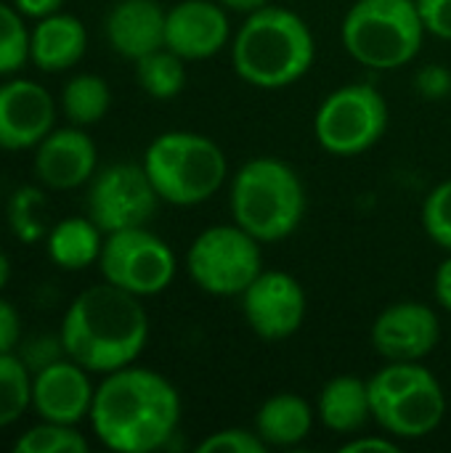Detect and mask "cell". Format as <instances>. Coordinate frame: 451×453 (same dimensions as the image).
Instances as JSON below:
<instances>
[{
  "instance_id": "cell-1",
  "label": "cell",
  "mask_w": 451,
  "mask_h": 453,
  "mask_svg": "<svg viewBox=\"0 0 451 453\" xmlns=\"http://www.w3.org/2000/svg\"><path fill=\"white\" fill-rule=\"evenodd\" d=\"M88 419L106 449L152 453L173 441L181 422V395L159 372L130 364L104 374Z\"/></svg>"
},
{
  "instance_id": "cell-2",
  "label": "cell",
  "mask_w": 451,
  "mask_h": 453,
  "mask_svg": "<svg viewBox=\"0 0 451 453\" xmlns=\"http://www.w3.org/2000/svg\"><path fill=\"white\" fill-rule=\"evenodd\" d=\"M66 358L90 374H112L136 364L149 342L141 297L104 281L82 289L64 313L58 332Z\"/></svg>"
},
{
  "instance_id": "cell-3",
  "label": "cell",
  "mask_w": 451,
  "mask_h": 453,
  "mask_svg": "<svg viewBox=\"0 0 451 453\" xmlns=\"http://www.w3.org/2000/svg\"><path fill=\"white\" fill-rule=\"evenodd\" d=\"M316 58L314 32L290 8L263 5L245 16L231 40V64L253 88H290L308 74Z\"/></svg>"
},
{
  "instance_id": "cell-4",
  "label": "cell",
  "mask_w": 451,
  "mask_h": 453,
  "mask_svg": "<svg viewBox=\"0 0 451 453\" xmlns=\"http://www.w3.org/2000/svg\"><path fill=\"white\" fill-rule=\"evenodd\" d=\"M231 220L260 244H274L298 231L306 215V188L295 167L276 157H255L231 178Z\"/></svg>"
},
{
  "instance_id": "cell-5",
  "label": "cell",
  "mask_w": 451,
  "mask_h": 453,
  "mask_svg": "<svg viewBox=\"0 0 451 453\" xmlns=\"http://www.w3.org/2000/svg\"><path fill=\"white\" fill-rule=\"evenodd\" d=\"M144 170L162 202L173 207H197L215 196L229 178L223 149L191 130L157 135L144 154Z\"/></svg>"
},
{
  "instance_id": "cell-6",
  "label": "cell",
  "mask_w": 451,
  "mask_h": 453,
  "mask_svg": "<svg viewBox=\"0 0 451 453\" xmlns=\"http://www.w3.org/2000/svg\"><path fill=\"white\" fill-rule=\"evenodd\" d=\"M425 27L415 0H356L340 24L346 53L367 69H401L423 48Z\"/></svg>"
},
{
  "instance_id": "cell-7",
  "label": "cell",
  "mask_w": 451,
  "mask_h": 453,
  "mask_svg": "<svg viewBox=\"0 0 451 453\" xmlns=\"http://www.w3.org/2000/svg\"><path fill=\"white\" fill-rule=\"evenodd\" d=\"M191 281L213 297H242L263 273L260 242L237 223L205 228L186 252Z\"/></svg>"
},
{
  "instance_id": "cell-8",
  "label": "cell",
  "mask_w": 451,
  "mask_h": 453,
  "mask_svg": "<svg viewBox=\"0 0 451 453\" xmlns=\"http://www.w3.org/2000/svg\"><path fill=\"white\" fill-rule=\"evenodd\" d=\"M388 130V104L383 93L367 82L335 88L316 109V143L335 157H356L369 151Z\"/></svg>"
},
{
  "instance_id": "cell-9",
  "label": "cell",
  "mask_w": 451,
  "mask_h": 453,
  "mask_svg": "<svg viewBox=\"0 0 451 453\" xmlns=\"http://www.w3.org/2000/svg\"><path fill=\"white\" fill-rule=\"evenodd\" d=\"M98 268L104 281L136 297H154L173 284L178 260L167 242L138 226L106 234Z\"/></svg>"
},
{
  "instance_id": "cell-10",
  "label": "cell",
  "mask_w": 451,
  "mask_h": 453,
  "mask_svg": "<svg viewBox=\"0 0 451 453\" xmlns=\"http://www.w3.org/2000/svg\"><path fill=\"white\" fill-rule=\"evenodd\" d=\"M159 202L162 199L154 191L144 165L117 162L90 178L88 218L104 234H114L146 226Z\"/></svg>"
},
{
  "instance_id": "cell-11",
  "label": "cell",
  "mask_w": 451,
  "mask_h": 453,
  "mask_svg": "<svg viewBox=\"0 0 451 453\" xmlns=\"http://www.w3.org/2000/svg\"><path fill=\"white\" fill-rule=\"evenodd\" d=\"M308 300L300 281L287 271H263L242 292V313L253 334L266 342H282L300 332Z\"/></svg>"
},
{
  "instance_id": "cell-12",
  "label": "cell",
  "mask_w": 451,
  "mask_h": 453,
  "mask_svg": "<svg viewBox=\"0 0 451 453\" xmlns=\"http://www.w3.org/2000/svg\"><path fill=\"white\" fill-rule=\"evenodd\" d=\"M369 337L375 353L385 361H423L436 350L441 324L431 305L404 300L388 305L375 319Z\"/></svg>"
},
{
  "instance_id": "cell-13",
  "label": "cell",
  "mask_w": 451,
  "mask_h": 453,
  "mask_svg": "<svg viewBox=\"0 0 451 453\" xmlns=\"http://www.w3.org/2000/svg\"><path fill=\"white\" fill-rule=\"evenodd\" d=\"M229 40V11L218 0H181L165 16V48L183 61L213 58Z\"/></svg>"
},
{
  "instance_id": "cell-14",
  "label": "cell",
  "mask_w": 451,
  "mask_h": 453,
  "mask_svg": "<svg viewBox=\"0 0 451 453\" xmlns=\"http://www.w3.org/2000/svg\"><path fill=\"white\" fill-rule=\"evenodd\" d=\"M56 125L53 96L24 77L0 85V149H35Z\"/></svg>"
},
{
  "instance_id": "cell-15",
  "label": "cell",
  "mask_w": 451,
  "mask_h": 453,
  "mask_svg": "<svg viewBox=\"0 0 451 453\" xmlns=\"http://www.w3.org/2000/svg\"><path fill=\"white\" fill-rule=\"evenodd\" d=\"M90 372L61 358L32 377V409L43 422L80 425L90 417L96 388L90 385Z\"/></svg>"
},
{
  "instance_id": "cell-16",
  "label": "cell",
  "mask_w": 451,
  "mask_h": 453,
  "mask_svg": "<svg viewBox=\"0 0 451 453\" xmlns=\"http://www.w3.org/2000/svg\"><path fill=\"white\" fill-rule=\"evenodd\" d=\"M447 417V393L431 372L417 385L372 409V419L396 441H423L441 427Z\"/></svg>"
},
{
  "instance_id": "cell-17",
  "label": "cell",
  "mask_w": 451,
  "mask_h": 453,
  "mask_svg": "<svg viewBox=\"0 0 451 453\" xmlns=\"http://www.w3.org/2000/svg\"><path fill=\"white\" fill-rule=\"evenodd\" d=\"M98 151L88 133L77 125L64 130H51L35 154V175L45 188L69 191L88 183L96 175Z\"/></svg>"
},
{
  "instance_id": "cell-18",
  "label": "cell",
  "mask_w": 451,
  "mask_h": 453,
  "mask_svg": "<svg viewBox=\"0 0 451 453\" xmlns=\"http://www.w3.org/2000/svg\"><path fill=\"white\" fill-rule=\"evenodd\" d=\"M165 16L167 11L157 0H120L106 16L109 45L130 61L165 48Z\"/></svg>"
},
{
  "instance_id": "cell-19",
  "label": "cell",
  "mask_w": 451,
  "mask_h": 453,
  "mask_svg": "<svg viewBox=\"0 0 451 453\" xmlns=\"http://www.w3.org/2000/svg\"><path fill=\"white\" fill-rule=\"evenodd\" d=\"M88 48L85 24L72 13H51L37 21L29 37V61L43 72L72 69Z\"/></svg>"
},
{
  "instance_id": "cell-20",
  "label": "cell",
  "mask_w": 451,
  "mask_h": 453,
  "mask_svg": "<svg viewBox=\"0 0 451 453\" xmlns=\"http://www.w3.org/2000/svg\"><path fill=\"white\" fill-rule=\"evenodd\" d=\"M316 417L332 433H340V435L362 433L367 422L372 419V401H369L367 380L354 377V374L332 377L316 398Z\"/></svg>"
},
{
  "instance_id": "cell-21",
  "label": "cell",
  "mask_w": 451,
  "mask_h": 453,
  "mask_svg": "<svg viewBox=\"0 0 451 453\" xmlns=\"http://www.w3.org/2000/svg\"><path fill=\"white\" fill-rule=\"evenodd\" d=\"M314 417L316 411L306 398L295 393H276L260 403L253 430L268 449H292L311 435Z\"/></svg>"
},
{
  "instance_id": "cell-22",
  "label": "cell",
  "mask_w": 451,
  "mask_h": 453,
  "mask_svg": "<svg viewBox=\"0 0 451 453\" xmlns=\"http://www.w3.org/2000/svg\"><path fill=\"white\" fill-rule=\"evenodd\" d=\"M104 231L90 218H64L48 231V257L64 271H82L101 257Z\"/></svg>"
},
{
  "instance_id": "cell-23",
  "label": "cell",
  "mask_w": 451,
  "mask_h": 453,
  "mask_svg": "<svg viewBox=\"0 0 451 453\" xmlns=\"http://www.w3.org/2000/svg\"><path fill=\"white\" fill-rule=\"evenodd\" d=\"M112 104V90L98 74H74L61 90V109L77 127L104 119Z\"/></svg>"
},
{
  "instance_id": "cell-24",
  "label": "cell",
  "mask_w": 451,
  "mask_h": 453,
  "mask_svg": "<svg viewBox=\"0 0 451 453\" xmlns=\"http://www.w3.org/2000/svg\"><path fill=\"white\" fill-rule=\"evenodd\" d=\"M136 80L146 96L157 101H170L186 88L183 58L167 48H157L136 61Z\"/></svg>"
},
{
  "instance_id": "cell-25",
  "label": "cell",
  "mask_w": 451,
  "mask_h": 453,
  "mask_svg": "<svg viewBox=\"0 0 451 453\" xmlns=\"http://www.w3.org/2000/svg\"><path fill=\"white\" fill-rule=\"evenodd\" d=\"M32 406V372L13 353H0V430L11 427Z\"/></svg>"
},
{
  "instance_id": "cell-26",
  "label": "cell",
  "mask_w": 451,
  "mask_h": 453,
  "mask_svg": "<svg viewBox=\"0 0 451 453\" xmlns=\"http://www.w3.org/2000/svg\"><path fill=\"white\" fill-rule=\"evenodd\" d=\"M8 228L21 244H35L45 236V194L35 186H21L8 199Z\"/></svg>"
},
{
  "instance_id": "cell-27",
  "label": "cell",
  "mask_w": 451,
  "mask_h": 453,
  "mask_svg": "<svg viewBox=\"0 0 451 453\" xmlns=\"http://www.w3.org/2000/svg\"><path fill=\"white\" fill-rule=\"evenodd\" d=\"M88 449V441L74 425L58 422H40L13 443L16 453H85Z\"/></svg>"
},
{
  "instance_id": "cell-28",
  "label": "cell",
  "mask_w": 451,
  "mask_h": 453,
  "mask_svg": "<svg viewBox=\"0 0 451 453\" xmlns=\"http://www.w3.org/2000/svg\"><path fill=\"white\" fill-rule=\"evenodd\" d=\"M29 37L19 8L0 3V77L19 72L29 61Z\"/></svg>"
},
{
  "instance_id": "cell-29",
  "label": "cell",
  "mask_w": 451,
  "mask_h": 453,
  "mask_svg": "<svg viewBox=\"0 0 451 453\" xmlns=\"http://www.w3.org/2000/svg\"><path fill=\"white\" fill-rule=\"evenodd\" d=\"M423 228L433 244L451 252V178L433 186L423 202Z\"/></svg>"
},
{
  "instance_id": "cell-30",
  "label": "cell",
  "mask_w": 451,
  "mask_h": 453,
  "mask_svg": "<svg viewBox=\"0 0 451 453\" xmlns=\"http://www.w3.org/2000/svg\"><path fill=\"white\" fill-rule=\"evenodd\" d=\"M199 453H266L268 446L260 441L255 430L245 427H226L218 433H210L199 446Z\"/></svg>"
},
{
  "instance_id": "cell-31",
  "label": "cell",
  "mask_w": 451,
  "mask_h": 453,
  "mask_svg": "<svg viewBox=\"0 0 451 453\" xmlns=\"http://www.w3.org/2000/svg\"><path fill=\"white\" fill-rule=\"evenodd\" d=\"M21 361H24V366L32 372V377L37 374V372H43L45 366H51V364H56V361H61V358H66V350H64V342H61V337H35L32 342H27V348H24V353L19 356Z\"/></svg>"
},
{
  "instance_id": "cell-32",
  "label": "cell",
  "mask_w": 451,
  "mask_h": 453,
  "mask_svg": "<svg viewBox=\"0 0 451 453\" xmlns=\"http://www.w3.org/2000/svg\"><path fill=\"white\" fill-rule=\"evenodd\" d=\"M428 35L451 42V0H415Z\"/></svg>"
},
{
  "instance_id": "cell-33",
  "label": "cell",
  "mask_w": 451,
  "mask_h": 453,
  "mask_svg": "<svg viewBox=\"0 0 451 453\" xmlns=\"http://www.w3.org/2000/svg\"><path fill=\"white\" fill-rule=\"evenodd\" d=\"M415 90L428 101H441L451 96V72L441 64H428L415 74Z\"/></svg>"
},
{
  "instance_id": "cell-34",
  "label": "cell",
  "mask_w": 451,
  "mask_h": 453,
  "mask_svg": "<svg viewBox=\"0 0 451 453\" xmlns=\"http://www.w3.org/2000/svg\"><path fill=\"white\" fill-rule=\"evenodd\" d=\"M21 337V321L11 303L0 300V353H13Z\"/></svg>"
},
{
  "instance_id": "cell-35",
  "label": "cell",
  "mask_w": 451,
  "mask_h": 453,
  "mask_svg": "<svg viewBox=\"0 0 451 453\" xmlns=\"http://www.w3.org/2000/svg\"><path fill=\"white\" fill-rule=\"evenodd\" d=\"M340 451L343 453H364V451L396 453L399 451V441H396V438H391L388 433H385V435H359V433H356V438L346 441V443L340 446Z\"/></svg>"
},
{
  "instance_id": "cell-36",
  "label": "cell",
  "mask_w": 451,
  "mask_h": 453,
  "mask_svg": "<svg viewBox=\"0 0 451 453\" xmlns=\"http://www.w3.org/2000/svg\"><path fill=\"white\" fill-rule=\"evenodd\" d=\"M433 295H436V303H439L447 313H451V252L449 257L439 265V271H436Z\"/></svg>"
},
{
  "instance_id": "cell-37",
  "label": "cell",
  "mask_w": 451,
  "mask_h": 453,
  "mask_svg": "<svg viewBox=\"0 0 451 453\" xmlns=\"http://www.w3.org/2000/svg\"><path fill=\"white\" fill-rule=\"evenodd\" d=\"M64 0H13V5L19 8L21 16H32V19H45L51 13H56L61 8Z\"/></svg>"
},
{
  "instance_id": "cell-38",
  "label": "cell",
  "mask_w": 451,
  "mask_h": 453,
  "mask_svg": "<svg viewBox=\"0 0 451 453\" xmlns=\"http://www.w3.org/2000/svg\"><path fill=\"white\" fill-rule=\"evenodd\" d=\"M226 11H231V13H242V16H250V13H255L258 8H263V5H268V0H218Z\"/></svg>"
},
{
  "instance_id": "cell-39",
  "label": "cell",
  "mask_w": 451,
  "mask_h": 453,
  "mask_svg": "<svg viewBox=\"0 0 451 453\" xmlns=\"http://www.w3.org/2000/svg\"><path fill=\"white\" fill-rule=\"evenodd\" d=\"M8 279H11V263H8L5 252H0V289L8 284Z\"/></svg>"
}]
</instances>
